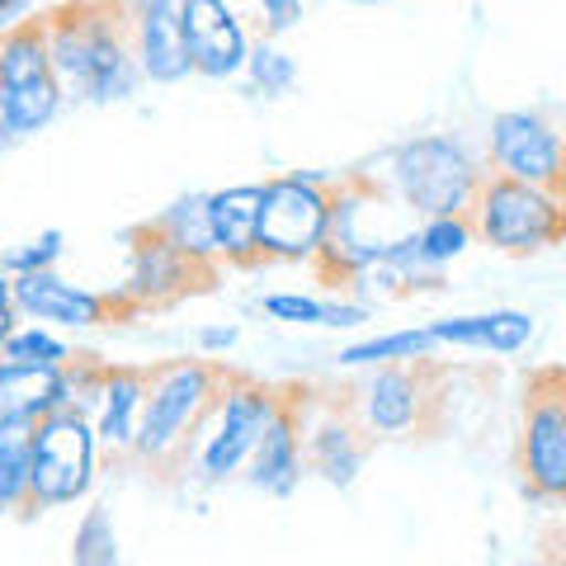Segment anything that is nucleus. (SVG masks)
I'll return each mask as SVG.
<instances>
[{"label":"nucleus","mask_w":566,"mask_h":566,"mask_svg":"<svg viewBox=\"0 0 566 566\" xmlns=\"http://www.w3.org/2000/svg\"><path fill=\"white\" fill-rule=\"evenodd\" d=\"M66 91L48 52V29L39 20H20L10 33H0V151L14 142L43 133L62 114Z\"/></svg>","instance_id":"obj_3"},{"label":"nucleus","mask_w":566,"mask_h":566,"mask_svg":"<svg viewBox=\"0 0 566 566\" xmlns=\"http://www.w3.org/2000/svg\"><path fill=\"white\" fill-rule=\"evenodd\" d=\"M43 29L66 99L118 104L137 95L142 66L133 52L128 0H62L43 10Z\"/></svg>","instance_id":"obj_1"},{"label":"nucleus","mask_w":566,"mask_h":566,"mask_svg":"<svg viewBox=\"0 0 566 566\" xmlns=\"http://www.w3.org/2000/svg\"><path fill=\"white\" fill-rule=\"evenodd\" d=\"M245 76H251V91L255 95L274 99V95H289L293 91L297 62L274 39H264V33H260V43H251V52H245Z\"/></svg>","instance_id":"obj_25"},{"label":"nucleus","mask_w":566,"mask_h":566,"mask_svg":"<svg viewBox=\"0 0 566 566\" xmlns=\"http://www.w3.org/2000/svg\"><path fill=\"white\" fill-rule=\"evenodd\" d=\"M151 227L166 241L180 245L185 255H193V260H218V251H212V227H208V193H185V199H175L161 212V218H151Z\"/></svg>","instance_id":"obj_21"},{"label":"nucleus","mask_w":566,"mask_h":566,"mask_svg":"<svg viewBox=\"0 0 566 566\" xmlns=\"http://www.w3.org/2000/svg\"><path fill=\"white\" fill-rule=\"evenodd\" d=\"M71 562L76 566H114L118 562V534H114V515L104 505H91L85 520L71 534Z\"/></svg>","instance_id":"obj_27"},{"label":"nucleus","mask_w":566,"mask_h":566,"mask_svg":"<svg viewBox=\"0 0 566 566\" xmlns=\"http://www.w3.org/2000/svg\"><path fill=\"white\" fill-rule=\"evenodd\" d=\"M430 335L439 345H463V349H491V354H520L534 340V316L528 312H482V316H453L434 322Z\"/></svg>","instance_id":"obj_20"},{"label":"nucleus","mask_w":566,"mask_h":566,"mask_svg":"<svg viewBox=\"0 0 566 566\" xmlns=\"http://www.w3.org/2000/svg\"><path fill=\"white\" fill-rule=\"evenodd\" d=\"M14 331V303H6L0 307V345H6V335Z\"/></svg>","instance_id":"obj_34"},{"label":"nucleus","mask_w":566,"mask_h":566,"mask_svg":"<svg viewBox=\"0 0 566 566\" xmlns=\"http://www.w3.org/2000/svg\"><path fill=\"white\" fill-rule=\"evenodd\" d=\"M10 303L29 322L66 326V331H91V326H114L137 316L123 293H91L81 283H66L57 270H33V274H10Z\"/></svg>","instance_id":"obj_12"},{"label":"nucleus","mask_w":566,"mask_h":566,"mask_svg":"<svg viewBox=\"0 0 566 566\" xmlns=\"http://www.w3.org/2000/svg\"><path fill=\"white\" fill-rule=\"evenodd\" d=\"M430 382H424V359L378 364V374L359 387V424L364 434H406L424 420L430 406Z\"/></svg>","instance_id":"obj_14"},{"label":"nucleus","mask_w":566,"mask_h":566,"mask_svg":"<svg viewBox=\"0 0 566 566\" xmlns=\"http://www.w3.org/2000/svg\"><path fill=\"white\" fill-rule=\"evenodd\" d=\"M251 486L264 495H293L303 482V411H297V392H283L274 420L251 449Z\"/></svg>","instance_id":"obj_16"},{"label":"nucleus","mask_w":566,"mask_h":566,"mask_svg":"<svg viewBox=\"0 0 566 566\" xmlns=\"http://www.w3.org/2000/svg\"><path fill=\"white\" fill-rule=\"evenodd\" d=\"M180 20H185V48L193 76L208 81H232L245 71V24L237 20V10L227 0H180Z\"/></svg>","instance_id":"obj_13"},{"label":"nucleus","mask_w":566,"mask_h":566,"mask_svg":"<svg viewBox=\"0 0 566 566\" xmlns=\"http://www.w3.org/2000/svg\"><path fill=\"white\" fill-rule=\"evenodd\" d=\"M359 6H378V0H359Z\"/></svg>","instance_id":"obj_35"},{"label":"nucleus","mask_w":566,"mask_h":566,"mask_svg":"<svg viewBox=\"0 0 566 566\" xmlns=\"http://www.w3.org/2000/svg\"><path fill=\"white\" fill-rule=\"evenodd\" d=\"M251 6L260 14L264 39H279V33L297 29V20H303V0H251Z\"/></svg>","instance_id":"obj_30"},{"label":"nucleus","mask_w":566,"mask_h":566,"mask_svg":"<svg viewBox=\"0 0 566 566\" xmlns=\"http://www.w3.org/2000/svg\"><path fill=\"white\" fill-rule=\"evenodd\" d=\"M29 14H33V0H0V33H10Z\"/></svg>","instance_id":"obj_33"},{"label":"nucleus","mask_w":566,"mask_h":566,"mask_svg":"<svg viewBox=\"0 0 566 566\" xmlns=\"http://www.w3.org/2000/svg\"><path fill=\"white\" fill-rule=\"evenodd\" d=\"M66 359L71 349L43 326H14L6 335V345H0V364H14V368H62Z\"/></svg>","instance_id":"obj_26"},{"label":"nucleus","mask_w":566,"mask_h":566,"mask_svg":"<svg viewBox=\"0 0 566 566\" xmlns=\"http://www.w3.org/2000/svg\"><path fill=\"white\" fill-rule=\"evenodd\" d=\"M331 227V180L322 170H289L264 180L260 260H312Z\"/></svg>","instance_id":"obj_7"},{"label":"nucleus","mask_w":566,"mask_h":566,"mask_svg":"<svg viewBox=\"0 0 566 566\" xmlns=\"http://www.w3.org/2000/svg\"><path fill=\"white\" fill-rule=\"evenodd\" d=\"M237 345V326H212V331H199V349L203 354H227Z\"/></svg>","instance_id":"obj_31"},{"label":"nucleus","mask_w":566,"mask_h":566,"mask_svg":"<svg viewBox=\"0 0 566 566\" xmlns=\"http://www.w3.org/2000/svg\"><path fill=\"white\" fill-rule=\"evenodd\" d=\"M264 312L274 322H293V326H326V303L307 293H270L264 297Z\"/></svg>","instance_id":"obj_29"},{"label":"nucleus","mask_w":566,"mask_h":566,"mask_svg":"<svg viewBox=\"0 0 566 566\" xmlns=\"http://www.w3.org/2000/svg\"><path fill=\"white\" fill-rule=\"evenodd\" d=\"M128 29H133V52H137L142 81L175 85L193 71L189 48H185L180 0H128Z\"/></svg>","instance_id":"obj_15"},{"label":"nucleus","mask_w":566,"mask_h":566,"mask_svg":"<svg viewBox=\"0 0 566 566\" xmlns=\"http://www.w3.org/2000/svg\"><path fill=\"white\" fill-rule=\"evenodd\" d=\"M283 392L260 378H241V374H227L222 382V397L212 401L208 411V434H203V449H199V476L203 482H227L232 472L245 468L255 439L264 434V424L274 420Z\"/></svg>","instance_id":"obj_8"},{"label":"nucleus","mask_w":566,"mask_h":566,"mask_svg":"<svg viewBox=\"0 0 566 566\" xmlns=\"http://www.w3.org/2000/svg\"><path fill=\"white\" fill-rule=\"evenodd\" d=\"M147 368H104L99 382V406H95V434L109 453H133L137 424H142V401H147Z\"/></svg>","instance_id":"obj_19"},{"label":"nucleus","mask_w":566,"mask_h":566,"mask_svg":"<svg viewBox=\"0 0 566 566\" xmlns=\"http://www.w3.org/2000/svg\"><path fill=\"white\" fill-rule=\"evenodd\" d=\"M66 251V237L57 232V227H48L43 237H33L24 245H14V251L0 255V270L6 274H33V270H57V260Z\"/></svg>","instance_id":"obj_28"},{"label":"nucleus","mask_w":566,"mask_h":566,"mask_svg":"<svg viewBox=\"0 0 566 566\" xmlns=\"http://www.w3.org/2000/svg\"><path fill=\"white\" fill-rule=\"evenodd\" d=\"M29 430L33 424L0 430V515L29 510Z\"/></svg>","instance_id":"obj_24"},{"label":"nucleus","mask_w":566,"mask_h":566,"mask_svg":"<svg viewBox=\"0 0 566 566\" xmlns=\"http://www.w3.org/2000/svg\"><path fill=\"white\" fill-rule=\"evenodd\" d=\"M359 322H368L364 307H354V303H326V326H359Z\"/></svg>","instance_id":"obj_32"},{"label":"nucleus","mask_w":566,"mask_h":566,"mask_svg":"<svg viewBox=\"0 0 566 566\" xmlns=\"http://www.w3.org/2000/svg\"><path fill=\"white\" fill-rule=\"evenodd\" d=\"M364 458H368V439H364V424L349 420V416H326L316 420L307 439H303V463L322 476L326 486H354V476L364 472Z\"/></svg>","instance_id":"obj_18"},{"label":"nucleus","mask_w":566,"mask_h":566,"mask_svg":"<svg viewBox=\"0 0 566 566\" xmlns=\"http://www.w3.org/2000/svg\"><path fill=\"white\" fill-rule=\"evenodd\" d=\"M520 472H524V486L543 495V501H566V378L562 374H538L528 382Z\"/></svg>","instance_id":"obj_10"},{"label":"nucleus","mask_w":566,"mask_h":566,"mask_svg":"<svg viewBox=\"0 0 566 566\" xmlns=\"http://www.w3.org/2000/svg\"><path fill=\"white\" fill-rule=\"evenodd\" d=\"M476 241V227L468 212H444V218H420L416 227V251L430 270H444L458 255H468V245Z\"/></svg>","instance_id":"obj_22"},{"label":"nucleus","mask_w":566,"mask_h":566,"mask_svg":"<svg viewBox=\"0 0 566 566\" xmlns=\"http://www.w3.org/2000/svg\"><path fill=\"white\" fill-rule=\"evenodd\" d=\"M227 374L212 359H175L156 368L147 382V401H142V424L133 439V453L151 468L185 463L189 434L203 430L212 401L222 397Z\"/></svg>","instance_id":"obj_2"},{"label":"nucleus","mask_w":566,"mask_h":566,"mask_svg":"<svg viewBox=\"0 0 566 566\" xmlns=\"http://www.w3.org/2000/svg\"><path fill=\"white\" fill-rule=\"evenodd\" d=\"M486 151L495 175L553 189L566 199V137L543 114H528V109L495 114L486 133Z\"/></svg>","instance_id":"obj_11"},{"label":"nucleus","mask_w":566,"mask_h":566,"mask_svg":"<svg viewBox=\"0 0 566 566\" xmlns=\"http://www.w3.org/2000/svg\"><path fill=\"white\" fill-rule=\"evenodd\" d=\"M218 279V260H193L175 241H166L151 222L128 232V274H123L118 293L133 312H161L175 307L189 293L212 289Z\"/></svg>","instance_id":"obj_9"},{"label":"nucleus","mask_w":566,"mask_h":566,"mask_svg":"<svg viewBox=\"0 0 566 566\" xmlns=\"http://www.w3.org/2000/svg\"><path fill=\"white\" fill-rule=\"evenodd\" d=\"M486 170L472 161L463 142L453 137H416L401 142L387 166V185L416 212V218H444V212H468Z\"/></svg>","instance_id":"obj_6"},{"label":"nucleus","mask_w":566,"mask_h":566,"mask_svg":"<svg viewBox=\"0 0 566 566\" xmlns=\"http://www.w3.org/2000/svg\"><path fill=\"white\" fill-rule=\"evenodd\" d=\"M95 420L81 406H52L29 430V510L81 501L95 482Z\"/></svg>","instance_id":"obj_4"},{"label":"nucleus","mask_w":566,"mask_h":566,"mask_svg":"<svg viewBox=\"0 0 566 566\" xmlns=\"http://www.w3.org/2000/svg\"><path fill=\"white\" fill-rule=\"evenodd\" d=\"M434 335L430 326L424 331H392V335H374V340H359L340 349L345 368H378V364H401V359H430L434 354Z\"/></svg>","instance_id":"obj_23"},{"label":"nucleus","mask_w":566,"mask_h":566,"mask_svg":"<svg viewBox=\"0 0 566 566\" xmlns=\"http://www.w3.org/2000/svg\"><path fill=\"white\" fill-rule=\"evenodd\" d=\"M260 203H264V185H232L208 193L212 251H218L222 264H241V270L260 264Z\"/></svg>","instance_id":"obj_17"},{"label":"nucleus","mask_w":566,"mask_h":566,"mask_svg":"<svg viewBox=\"0 0 566 566\" xmlns=\"http://www.w3.org/2000/svg\"><path fill=\"white\" fill-rule=\"evenodd\" d=\"M468 218L476 227V237L501 255H538L566 237L562 193L510 180V175H486L468 208Z\"/></svg>","instance_id":"obj_5"}]
</instances>
